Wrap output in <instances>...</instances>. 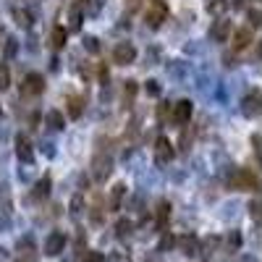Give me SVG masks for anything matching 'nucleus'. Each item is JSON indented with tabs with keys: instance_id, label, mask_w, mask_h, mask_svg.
<instances>
[{
	"instance_id": "nucleus-5",
	"label": "nucleus",
	"mask_w": 262,
	"mask_h": 262,
	"mask_svg": "<svg viewBox=\"0 0 262 262\" xmlns=\"http://www.w3.org/2000/svg\"><path fill=\"white\" fill-rule=\"evenodd\" d=\"M134 58H137V50H134V45H131V42H121V45H116V50H113V60H116L118 66L134 63Z\"/></svg>"
},
{
	"instance_id": "nucleus-1",
	"label": "nucleus",
	"mask_w": 262,
	"mask_h": 262,
	"mask_svg": "<svg viewBox=\"0 0 262 262\" xmlns=\"http://www.w3.org/2000/svg\"><path fill=\"white\" fill-rule=\"evenodd\" d=\"M228 184H231V189H238V191H252V189L259 186L257 176H254L252 170H247V168H238L233 176L228 179Z\"/></svg>"
},
{
	"instance_id": "nucleus-19",
	"label": "nucleus",
	"mask_w": 262,
	"mask_h": 262,
	"mask_svg": "<svg viewBox=\"0 0 262 262\" xmlns=\"http://www.w3.org/2000/svg\"><path fill=\"white\" fill-rule=\"evenodd\" d=\"M131 221H118V226H116V231H118V238H123V236H128L131 233Z\"/></svg>"
},
{
	"instance_id": "nucleus-9",
	"label": "nucleus",
	"mask_w": 262,
	"mask_h": 262,
	"mask_svg": "<svg viewBox=\"0 0 262 262\" xmlns=\"http://www.w3.org/2000/svg\"><path fill=\"white\" fill-rule=\"evenodd\" d=\"M92 168H95V179H97V181H102V179H107V173H111L113 163H111V158L97 155V158H95V163H92Z\"/></svg>"
},
{
	"instance_id": "nucleus-15",
	"label": "nucleus",
	"mask_w": 262,
	"mask_h": 262,
	"mask_svg": "<svg viewBox=\"0 0 262 262\" xmlns=\"http://www.w3.org/2000/svg\"><path fill=\"white\" fill-rule=\"evenodd\" d=\"M50 39H53V48H55V50H60V48L66 45V29H63V27H55Z\"/></svg>"
},
{
	"instance_id": "nucleus-10",
	"label": "nucleus",
	"mask_w": 262,
	"mask_h": 262,
	"mask_svg": "<svg viewBox=\"0 0 262 262\" xmlns=\"http://www.w3.org/2000/svg\"><path fill=\"white\" fill-rule=\"evenodd\" d=\"M249 42H252V29H238L231 37V48L233 50H244V48H249Z\"/></svg>"
},
{
	"instance_id": "nucleus-14",
	"label": "nucleus",
	"mask_w": 262,
	"mask_h": 262,
	"mask_svg": "<svg viewBox=\"0 0 262 262\" xmlns=\"http://www.w3.org/2000/svg\"><path fill=\"white\" fill-rule=\"evenodd\" d=\"M168 217H170V205L168 202H160L158 205V228H165Z\"/></svg>"
},
{
	"instance_id": "nucleus-17",
	"label": "nucleus",
	"mask_w": 262,
	"mask_h": 262,
	"mask_svg": "<svg viewBox=\"0 0 262 262\" xmlns=\"http://www.w3.org/2000/svg\"><path fill=\"white\" fill-rule=\"evenodd\" d=\"M69 113H71V118H79L81 116V97H76V95L69 97Z\"/></svg>"
},
{
	"instance_id": "nucleus-26",
	"label": "nucleus",
	"mask_w": 262,
	"mask_h": 262,
	"mask_svg": "<svg viewBox=\"0 0 262 262\" xmlns=\"http://www.w3.org/2000/svg\"><path fill=\"white\" fill-rule=\"evenodd\" d=\"M249 21H252V27H259V11H252L249 13Z\"/></svg>"
},
{
	"instance_id": "nucleus-16",
	"label": "nucleus",
	"mask_w": 262,
	"mask_h": 262,
	"mask_svg": "<svg viewBox=\"0 0 262 262\" xmlns=\"http://www.w3.org/2000/svg\"><path fill=\"white\" fill-rule=\"evenodd\" d=\"M134 97H137V81H126V86H123V102L131 105Z\"/></svg>"
},
{
	"instance_id": "nucleus-8",
	"label": "nucleus",
	"mask_w": 262,
	"mask_h": 262,
	"mask_svg": "<svg viewBox=\"0 0 262 262\" xmlns=\"http://www.w3.org/2000/svg\"><path fill=\"white\" fill-rule=\"evenodd\" d=\"M242 111H244V116H249V118L259 113V90H254V92H249V95L244 97Z\"/></svg>"
},
{
	"instance_id": "nucleus-22",
	"label": "nucleus",
	"mask_w": 262,
	"mask_h": 262,
	"mask_svg": "<svg viewBox=\"0 0 262 262\" xmlns=\"http://www.w3.org/2000/svg\"><path fill=\"white\" fill-rule=\"evenodd\" d=\"M8 84H11L8 69H6V66H0V90H8Z\"/></svg>"
},
{
	"instance_id": "nucleus-12",
	"label": "nucleus",
	"mask_w": 262,
	"mask_h": 262,
	"mask_svg": "<svg viewBox=\"0 0 262 262\" xmlns=\"http://www.w3.org/2000/svg\"><path fill=\"white\" fill-rule=\"evenodd\" d=\"M16 152H18V158L24 160V163H32V158H34L32 144H29L27 137H18V139H16Z\"/></svg>"
},
{
	"instance_id": "nucleus-23",
	"label": "nucleus",
	"mask_w": 262,
	"mask_h": 262,
	"mask_svg": "<svg viewBox=\"0 0 262 262\" xmlns=\"http://www.w3.org/2000/svg\"><path fill=\"white\" fill-rule=\"evenodd\" d=\"M81 262H102V254H97V252H84Z\"/></svg>"
},
{
	"instance_id": "nucleus-11",
	"label": "nucleus",
	"mask_w": 262,
	"mask_h": 262,
	"mask_svg": "<svg viewBox=\"0 0 262 262\" xmlns=\"http://www.w3.org/2000/svg\"><path fill=\"white\" fill-rule=\"evenodd\" d=\"M210 37L215 42H226L231 37V21H217V24L212 27V32H210Z\"/></svg>"
},
{
	"instance_id": "nucleus-2",
	"label": "nucleus",
	"mask_w": 262,
	"mask_h": 262,
	"mask_svg": "<svg viewBox=\"0 0 262 262\" xmlns=\"http://www.w3.org/2000/svg\"><path fill=\"white\" fill-rule=\"evenodd\" d=\"M165 18H168V6L163 3V0H155V3L144 11V21L149 27H160Z\"/></svg>"
},
{
	"instance_id": "nucleus-18",
	"label": "nucleus",
	"mask_w": 262,
	"mask_h": 262,
	"mask_svg": "<svg viewBox=\"0 0 262 262\" xmlns=\"http://www.w3.org/2000/svg\"><path fill=\"white\" fill-rule=\"evenodd\" d=\"M48 123H50V128H63V113L60 111H50L48 113Z\"/></svg>"
},
{
	"instance_id": "nucleus-21",
	"label": "nucleus",
	"mask_w": 262,
	"mask_h": 262,
	"mask_svg": "<svg viewBox=\"0 0 262 262\" xmlns=\"http://www.w3.org/2000/svg\"><path fill=\"white\" fill-rule=\"evenodd\" d=\"M13 16H16V24L18 27H29V13L27 11H13Z\"/></svg>"
},
{
	"instance_id": "nucleus-20",
	"label": "nucleus",
	"mask_w": 262,
	"mask_h": 262,
	"mask_svg": "<svg viewBox=\"0 0 262 262\" xmlns=\"http://www.w3.org/2000/svg\"><path fill=\"white\" fill-rule=\"evenodd\" d=\"M48 191H50V179H42V181L37 184V191H34V196H48Z\"/></svg>"
},
{
	"instance_id": "nucleus-4",
	"label": "nucleus",
	"mask_w": 262,
	"mask_h": 262,
	"mask_svg": "<svg viewBox=\"0 0 262 262\" xmlns=\"http://www.w3.org/2000/svg\"><path fill=\"white\" fill-rule=\"evenodd\" d=\"M173 155H176V149H173L170 139L168 137H158V142H155V160L160 165H165V163L173 160Z\"/></svg>"
},
{
	"instance_id": "nucleus-25",
	"label": "nucleus",
	"mask_w": 262,
	"mask_h": 262,
	"mask_svg": "<svg viewBox=\"0 0 262 262\" xmlns=\"http://www.w3.org/2000/svg\"><path fill=\"white\" fill-rule=\"evenodd\" d=\"M184 254H194V238H184Z\"/></svg>"
},
{
	"instance_id": "nucleus-7",
	"label": "nucleus",
	"mask_w": 262,
	"mask_h": 262,
	"mask_svg": "<svg viewBox=\"0 0 262 262\" xmlns=\"http://www.w3.org/2000/svg\"><path fill=\"white\" fill-rule=\"evenodd\" d=\"M63 247H66V236H63L60 231H55V233H50V236H48V242H45V254L55 257V254H60V252H63Z\"/></svg>"
},
{
	"instance_id": "nucleus-24",
	"label": "nucleus",
	"mask_w": 262,
	"mask_h": 262,
	"mask_svg": "<svg viewBox=\"0 0 262 262\" xmlns=\"http://www.w3.org/2000/svg\"><path fill=\"white\" fill-rule=\"evenodd\" d=\"M249 215L254 217V221H259V202H257V200L249 202Z\"/></svg>"
},
{
	"instance_id": "nucleus-27",
	"label": "nucleus",
	"mask_w": 262,
	"mask_h": 262,
	"mask_svg": "<svg viewBox=\"0 0 262 262\" xmlns=\"http://www.w3.org/2000/svg\"><path fill=\"white\" fill-rule=\"evenodd\" d=\"M160 90H158V81H149V95H158Z\"/></svg>"
},
{
	"instance_id": "nucleus-6",
	"label": "nucleus",
	"mask_w": 262,
	"mask_h": 262,
	"mask_svg": "<svg viewBox=\"0 0 262 262\" xmlns=\"http://www.w3.org/2000/svg\"><path fill=\"white\" fill-rule=\"evenodd\" d=\"M191 113H194V105L189 100H181V102L173 105V121H176V123H189Z\"/></svg>"
},
{
	"instance_id": "nucleus-13",
	"label": "nucleus",
	"mask_w": 262,
	"mask_h": 262,
	"mask_svg": "<svg viewBox=\"0 0 262 262\" xmlns=\"http://www.w3.org/2000/svg\"><path fill=\"white\" fill-rule=\"evenodd\" d=\"M123 194H126V186H123V184H116L113 191H111V210H121Z\"/></svg>"
},
{
	"instance_id": "nucleus-3",
	"label": "nucleus",
	"mask_w": 262,
	"mask_h": 262,
	"mask_svg": "<svg viewBox=\"0 0 262 262\" xmlns=\"http://www.w3.org/2000/svg\"><path fill=\"white\" fill-rule=\"evenodd\" d=\"M42 90H45V79L39 74H27V79L21 81V95H27V97L42 95Z\"/></svg>"
}]
</instances>
